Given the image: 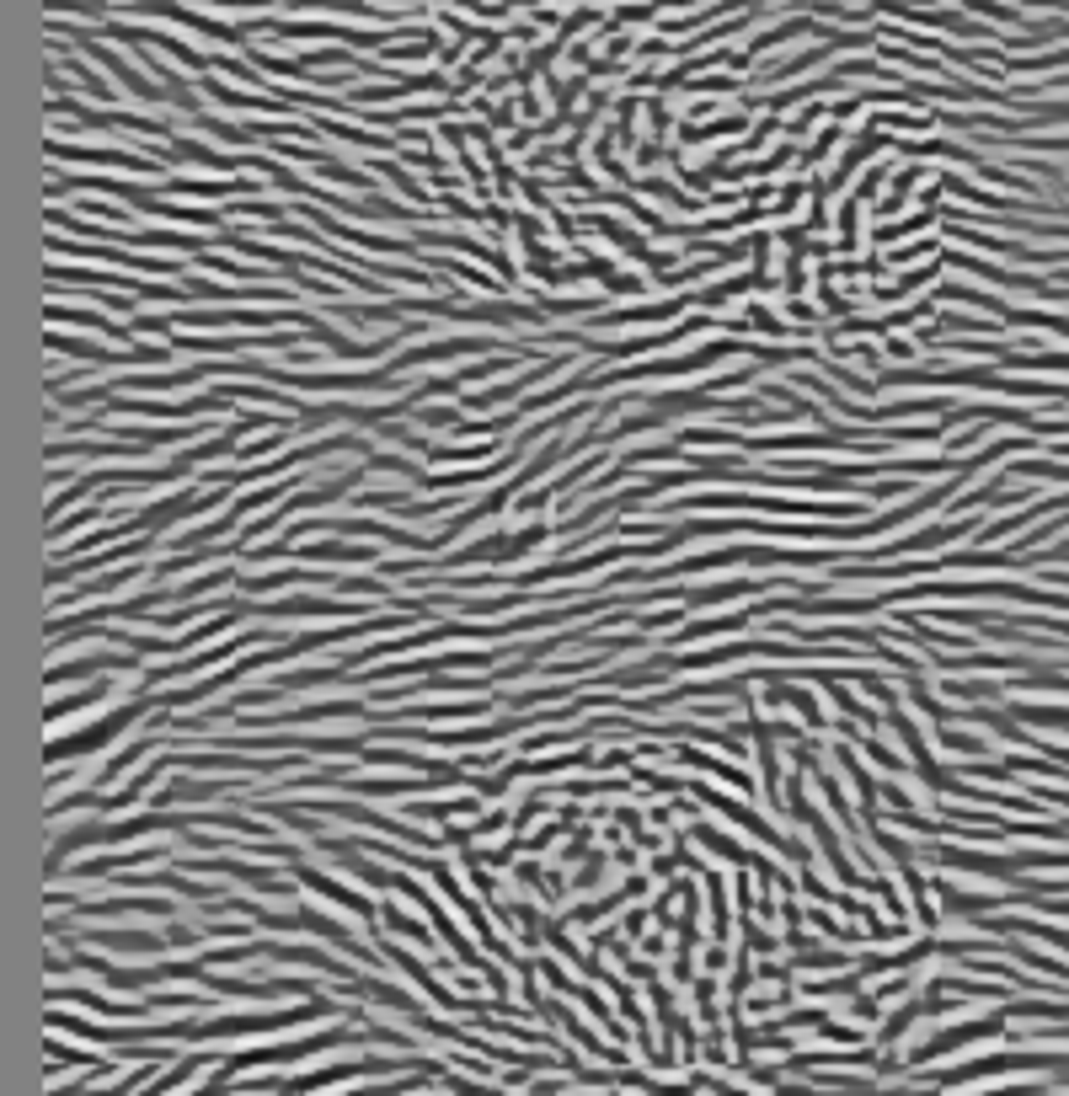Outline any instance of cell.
Masks as SVG:
<instances>
[{
  "label": "cell",
  "mask_w": 1069,
  "mask_h": 1096,
  "mask_svg": "<svg viewBox=\"0 0 1069 1096\" xmlns=\"http://www.w3.org/2000/svg\"><path fill=\"white\" fill-rule=\"evenodd\" d=\"M134 717H139V706H123V712L102 717L97 728L75 733V738H65V744H49V765H59V760H81V754L102 749V744H113V738H123V733H129V722H134Z\"/></svg>",
  "instance_id": "cell-1"
},
{
  "label": "cell",
  "mask_w": 1069,
  "mask_h": 1096,
  "mask_svg": "<svg viewBox=\"0 0 1069 1096\" xmlns=\"http://www.w3.org/2000/svg\"><path fill=\"white\" fill-rule=\"evenodd\" d=\"M305 883H311L316 893H327V899H337V904H343V909H353V915H359V920H375V904H369V899H359V893H348L343 883H332V877H321V872H311V877H305Z\"/></svg>",
  "instance_id": "cell-2"
},
{
  "label": "cell",
  "mask_w": 1069,
  "mask_h": 1096,
  "mask_svg": "<svg viewBox=\"0 0 1069 1096\" xmlns=\"http://www.w3.org/2000/svg\"><path fill=\"white\" fill-rule=\"evenodd\" d=\"M294 557H327V562H369L375 551H359V546H337V540H321V546H300Z\"/></svg>",
  "instance_id": "cell-3"
}]
</instances>
